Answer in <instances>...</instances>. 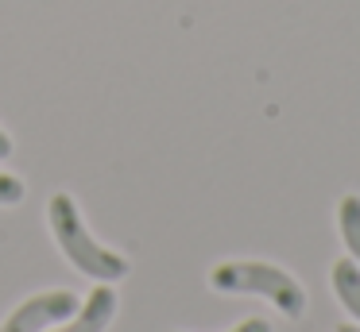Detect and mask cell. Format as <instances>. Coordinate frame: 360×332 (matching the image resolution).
Wrapping results in <instances>:
<instances>
[{"label":"cell","instance_id":"cell-2","mask_svg":"<svg viewBox=\"0 0 360 332\" xmlns=\"http://www.w3.org/2000/svg\"><path fill=\"white\" fill-rule=\"evenodd\" d=\"M210 286L221 293H259L271 305H279L283 317H302L306 309L302 286L271 263H221L210 270Z\"/></svg>","mask_w":360,"mask_h":332},{"label":"cell","instance_id":"cell-5","mask_svg":"<svg viewBox=\"0 0 360 332\" xmlns=\"http://www.w3.org/2000/svg\"><path fill=\"white\" fill-rule=\"evenodd\" d=\"M329 278H333L337 301H341V305L360 321V267L352 259H337L333 263V274H329Z\"/></svg>","mask_w":360,"mask_h":332},{"label":"cell","instance_id":"cell-9","mask_svg":"<svg viewBox=\"0 0 360 332\" xmlns=\"http://www.w3.org/2000/svg\"><path fill=\"white\" fill-rule=\"evenodd\" d=\"M12 154V139H8V131L0 128V159H8Z\"/></svg>","mask_w":360,"mask_h":332},{"label":"cell","instance_id":"cell-8","mask_svg":"<svg viewBox=\"0 0 360 332\" xmlns=\"http://www.w3.org/2000/svg\"><path fill=\"white\" fill-rule=\"evenodd\" d=\"M233 332H271V324H267L264 317H248V321H240Z\"/></svg>","mask_w":360,"mask_h":332},{"label":"cell","instance_id":"cell-3","mask_svg":"<svg viewBox=\"0 0 360 332\" xmlns=\"http://www.w3.org/2000/svg\"><path fill=\"white\" fill-rule=\"evenodd\" d=\"M74 309H78V298H74L70 290L35 293V298H27L24 305L8 317V321L0 324V332H43L47 324L74 317Z\"/></svg>","mask_w":360,"mask_h":332},{"label":"cell","instance_id":"cell-6","mask_svg":"<svg viewBox=\"0 0 360 332\" xmlns=\"http://www.w3.org/2000/svg\"><path fill=\"white\" fill-rule=\"evenodd\" d=\"M337 228H341V239L349 247V255L360 263V197L356 193L341 197V205H337Z\"/></svg>","mask_w":360,"mask_h":332},{"label":"cell","instance_id":"cell-4","mask_svg":"<svg viewBox=\"0 0 360 332\" xmlns=\"http://www.w3.org/2000/svg\"><path fill=\"white\" fill-rule=\"evenodd\" d=\"M112 313H117V290H112V286H97V290L86 298L82 313L58 332H105L109 321H112Z\"/></svg>","mask_w":360,"mask_h":332},{"label":"cell","instance_id":"cell-7","mask_svg":"<svg viewBox=\"0 0 360 332\" xmlns=\"http://www.w3.org/2000/svg\"><path fill=\"white\" fill-rule=\"evenodd\" d=\"M24 201V182L12 174H0V205H20Z\"/></svg>","mask_w":360,"mask_h":332},{"label":"cell","instance_id":"cell-1","mask_svg":"<svg viewBox=\"0 0 360 332\" xmlns=\"http://www.w3.org/2000/svg\"><path fill=\"white\" fill-rule=\"evenodd\" d=\"M47 216H51V232H55V244L63 247V255L82 270V274L101 278V282H117V278H124V274H128V263L120 259L117 251H109V247L94 244V236H89L86 224H82L78 205H74L70 193H55V197H51Z\"/></svg>","mask_w":360,"mask_h":332},{"label":"cell","instance_id":"cell-10","mask_svg":"<svg viewBox=\"0 0 360 332\" xmlns=\"http://www.w3.org/2000/svg\"><path fill=\"white\" fill-rule=\"evenodd\" d=\"M337 332H360L356 324H337Z\"/></svg>","mask_w":360,"mask_h":332}]
</instances>
